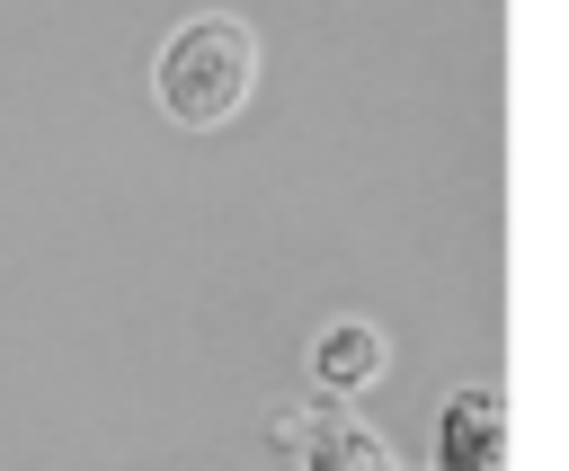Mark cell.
Segmentation results:
<instances>
[{
	"mask_svg": "<svg viewBox=\"0 0 569 471\" xmlns=\"http://www.w3.org/2000/svg\"><path fill=\"white\" fill-rule=\"evenodd\" d=\"M249 80H258V36H249V18H231V9L178 18L169 44H160V62H151V98H160V116L187 124V133L231 124L240 98H249Z\"/></svg>",
	"mask_w": 569,
	"mask_h": 471,
	"instance_id": "1",
	"label": "cell"
},
{
	"mask_svg": "<svg viewBox=\"0 0 569 471\" xmlns=\"http://www.w3.org/2000/svg\"><path fill=\"white\" fill-rule=\"evenodd\" d=\"M267 435H276V453H293V471H400V453H391L347 400H329V391L284 400V409L267 418Z\"/></svg>",
	"mask_w": 569,
	"mask_h": 471,
	"instance_id": "2",
	"label": "cell"
},
{
	"mask_svg": "<svg viewBox=\"0 0 569 471\" xmlns=\"http://www.w3.org/2000/svg\"><path fill=\"white\" fill-rule=\"evenodd\" d=\"M427 471H507V391L462 382L436 409V462Z\"/></svg>",
	"mask_w": 569,
	"mask_h": 471,
	"instance_id": "3",
	"label": "cell"
},
{
	"mask_svg": "<svg viewBox=\"0 0 569 471\" xmlns=\"http://www.w3.org/2000/svg\"><path fill=\"white\" fill-rule=\"evenodd\" d=\"M365 382H382V329H373V320H329V329L311 338V391L356 400Z\"/></svg>",
	"mask_w": 569,
	"mask_h": 471,
	"instance_id": "4",
	"label": "cell"
}]
</instances>
